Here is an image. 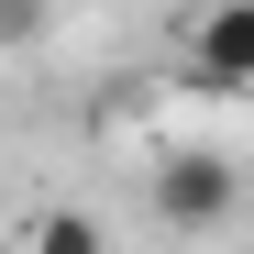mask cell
<instances>
[{
  "label": "cell",
  "instance_id": "obj_1",
  "mask_svg": "<svg viewBox=\"0 0 254 254\" xmlns=\"http://www.w3.org/2000/svg\"><path fill=\"white\" fill-rule=\"evenodd\" d=\"M144 210H155L166 232H221L232 210H243V166H232L221 144H177V155H155Z\"/></svg>",
  "mask_w": 254,
  "mask_h": 254
},
{
  "label": "cell",
  "instance_id": "obj_2",
  "mask_svg": "<svg viewBox=\"0 0 254 254\" xmlns=\"http://www.w3.org/2000/svg\"><path fill=\"white\" fill-rule=\"evenodd\" d=\"M177 66L188 89H254V0H199L177 22Z\"/></svg>",
  "mask_w": 254,
  "mask_h": 254
},
{
  "label": "cell",
  "instance_id": "obj_3",
  "mask_svg": "<svg viewBox=\"0 0 254 254\" xmlns=\"http://www.w3.org/2000/svg\"><path fill=\"white\" fill-rule=\"evenodd\" d=\"M22 254H111V232L89 221V210H33V232H22Z\"/></svg>",
  "mask_w": 254,
  "mask_h": 254
},
{
  "label": "cell",
  "instance_id": "obj_4",
  "mask_svg": "<svg viewBox=\"0 0 254 254\" xmlns=\"http://www.w3.org/2000/svg\"><path fill=\"white\" fill-rule=\"evenodd\" d=\"M45 22H56V0H0V56H33Z\"/></svg>",
  "mask_w": 254,
  "mask_h": 254
}]
</instances>
